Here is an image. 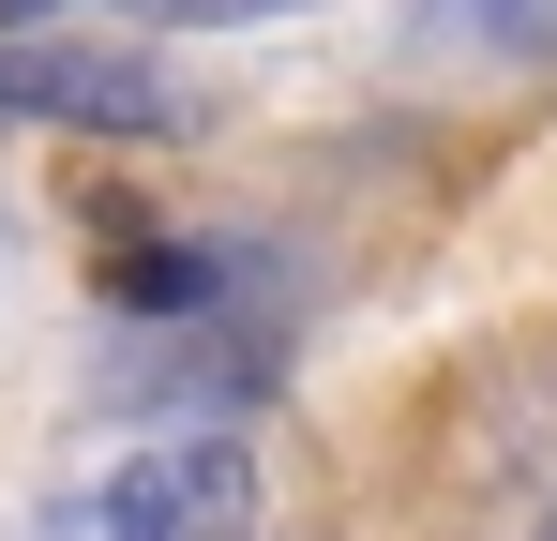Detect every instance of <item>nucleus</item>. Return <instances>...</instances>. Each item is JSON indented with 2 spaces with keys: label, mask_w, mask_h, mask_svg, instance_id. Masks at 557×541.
<instances>
[{
  "label": "nucleus",
  "mask_w": 557,
  "mask_h": 541,
  "mask_svg": "<svg viewBox=\"0 0 557 541\" xmlns=\"http://www.w3.org/2000/svg\"><path fill=\"white\" fill-rule=\"evenodd\" d=\"M257 527V466L226 437H182V451H136L121 481H91L61 541H242Z\"/></svg>",
  "instance_id": "obj_1"
},
{
  "label": "nucleus",
  "mask_w": 557,
  "mask_h": 541,
  "mask_svg": "<svg viewBox=\"0 0 557 541\" xmlns=\"http://www.w3.org/2000/svg\"><path fill=\"white\" fill-rule=\"evenodd\" d=\"M0 121H91V136H182L166 76L136 46H76V30H0Z\"/></svg>",
  "instance_id": "obj_2"
},
{
  "label": "nucleus",
  "mask_w": 557,
  "mask_h": 541,
  "mask_svg": "<svg viewBox=\"0 0 557 541\" xmlns=\"http://www.w3.org/2000/svg\"><path fill=\"white\" fill-rule=\"evenodd\" d=\"M136 15H182V30H257V15H301V0H136Z\"/></svg>",
  "instance_id": "obj_3"
}]
</instances>
